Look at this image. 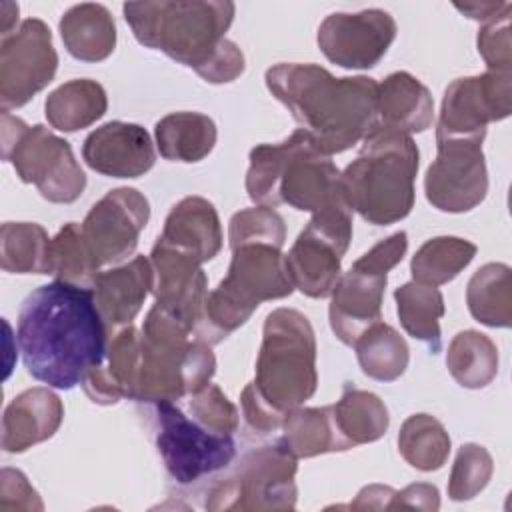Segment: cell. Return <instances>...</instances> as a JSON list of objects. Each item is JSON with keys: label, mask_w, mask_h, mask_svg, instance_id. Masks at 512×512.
Returning <instances> with one entry per match:
<instances>
[{"label": "cell", "mask_w": 512, "mask_h": 512, "mask_svg": "<svg viewBox=\"0 0 512 512\" xmlns=\"http://www.w3.org/2000/svg\"><path fill=\"white\" fill-rule=\"evenodd\" d=\"M376 118L378 124L408 136L424 132L434 120L432 94L410 72H392L378 84Z\"/></svg>", "instance_id": "cb8c5ba5"}, {"label": "cell", "mask_w": 512, "mask_h": 512, "mask_svg": "<svg viewBox=\"0 0 512 512\" xmlns=\"http://www.w3.org/2000/svg\"><path fill=\"white\" fill-rule=\"evenodd\" d=\"M226 276L206 294L194 338L214 346L238 330L268 300L294 292L282 248L272 242H242L230 248Z\"/></svg>", "instance_id": "ba28073f"}, {"label": "cell", "mask_w": 512, "mask_h": 512, "mask_svg": "<svg viewBox=\"0 0 512 512\" xmlns=\"http://www.w3.org/2000/svg\"><path fill=\"white\" fill-rule=\"evenodd\" d=\"M188 408H190V416L210 432L234 434L238 430V422H240L238 408L212 382L190 396Z\"/></svg>", "instance_id": "ab89813d"}, {"label": "cell", "mask_w": 512, "mask_h": 512, "mask_svg": "<svg viewBox=\"0 0 512 512\" xmlns=\"http://www.w3.org/2000/svg\"><path fill=\"white\" fill-rule=\"evenodd\" d=\"M508 2H470V4H454V8L458 12H462L464 16L478 20V22H488L490 18H494L498 12H502V8Z\"/></svg>", "instance_id": "bcb514c9"}, {"label": "cell", "mask_w": 512, "mask_h": 512, "mask_svg": "<svg viewBox=\"0 0 512 512\" xmlns=\"http://www.w3.org/2000/svg\"><path fill=\"white\" fill-rule=\"evenodd\" d=\"M388 276L350 266L340 274L328 306L330 328L334 336L352 346L358 336L382 320V298Z\"/></svg>", "instance_id": "ffe728a7"}, {"label": "cell", "mask_w": 512, "mask_h": 512, "mask_svg": "<svg viewBox=\"0 0 512 512\" xmlns=\"http://www.w3.org/2000/svg\"><path fill=\"white\" fill-rule=\"evenodd\" d=\"M408 250V236L404 230H398L394 234H390L388 238L380 240L378 244H374L368 252H364L354 266L362 268V270H370V272H378V274H386L402 262L404 254Z\"/></svg>", "instance_id": "7bdbcfd3"}, {"label": "cell", "mask_w": 512, "mask_h": 512, "mask_svg": "<svg viewBox=\"0 0 512 512\" xmlns=\"http://www.w3.org/2000/svg\"><path fill=\"white\" fill-rule=\"evenodd\" d=\"M0 510H44L36 488L28 482L24 472L16 468H2L0 472Z\"/></svg>", "instance_id": "b9f144b4"}, {"label": "cell", "mask_w": 512, "mask_h": 512, "mask_svg": "<svg viewBox=\"0 0 512 512\" xmlns=\"http://www.w3.org/2000/svg\"><path fill=\"white\" fill-rule=\"evenodd\" d=\"M362 372L378 382L398 380L410 360L406 340L386 322H376L366 328L352 344Z\"/></svg>", "instance_id": "d6a6232c"}, {"label": "cell", "mask_w": 512, "mask_h": 512, "mask_svg": "<svg viewBox=\"0 0 512 512\" xmlns=\"http://www.w3.org/2000/svg\"><path fill=\"white\" fill-rule=\"evenodd\" d=\"M254 370V380L240 394L242 414L252 430L276 432L318 386L316 338L302 312L276 308L266 316Z\"/></svg>", "instance_id": "277c9868"}, {"label": "cell", "mask_w": 512, "mask_h": 512, "mask_svg": "<svg viewBox=\"0 0 512 512\" xmlns=\"http://www.w3.org/2000/svg\"><path fill=\"white\" fill-rule=\"evenodd\" d=\"M352 240V210L338 208L312 214L288 254L286 272L292 286L310 298H328L340 278L342 256Z\"/></svg>", "instance_id": "7c38bea8"}, {"label": "cell", "mask_w": 512, "mask_h": 512, "mask_svg": "<svg viewBox=\"0 0 512 512\" xmlns=\"http://www.w3.org/2000/svg\"><path fill=\"white\" fill-rule=\"evenodd\" d=\"M216 372V358L210 344L156 304L148 310L140 328V356L132 388L136 402H178L190 398Z\"/></svg>", "instance_id": "52a82bcc"}, {"label": "cell", "mask_w": 512, "mask_h": 512, "mask_svg": "<svg viewBox=\"0 0 512 512\" xmlns=\"http://www.w3.org/2000/svg\"><path fill=\"white\" fill-rule=\"evenodd\" d=\"M2 158L24 184H34L40 196L54 204L76 202L86 188V174L72 146L44 124L28 126L2 110Z\"/></svg>", "instance_id": "9c48e42d"}, {"label": "cell", "mask_w": 512, "mask_h": 512, "mask_svg": "<svg viewBox=\"0 0 512 512\" xmlns=\"http://www.w3.org/2000/svg\"><path fill=\"white\" fill-rule=\"evenodd\" d=\"M398 452L420 472L440 470L450 454V434L438 418L412 414L400 426Z\"/></svg>", "instance_id": "d590c367"}, {"label": "cell", "mask_w": 512, "mask_h": 512, "mask_svg": "<svg viewBox=\"0 0 512 512\" xmlns=\"http://www.w3.org/2000/svg\"><path fill=\"white\" fill-rule=\"evenodd\" d=\"M58 70L52 32L40 18H26L0 40V106L12 110L28 104Z\"/></svg>", "instance_id": "5bb4252c"}, {"label": "cell", "mask_w": 512, "mask_h": 512, "mask_svg": "<svg viewBox=\"0 0 512 512\" xmlns=\"http://www.w3.org/2000/svg\"><path fill=\"white\" fill-rule=\"evenodd\" d=\"M158 242L204 264L222 248V228L214 204L202 196H186L172 206Z\"/></svg>", "instance_id": "603a6c76"}, {"label": "cell", "mask_w": 512, "mask_h": 512, "mask_svg": "<svg viewBox=\"0 0 512 512\" xmlns=\"http://www.w3.org/2000/svg\"><path fill=\"white\" fill-rule=\"evenodd\" d=\"M466 304L474 320L490 328H508L512 324V274L502 262L480 266L468 286Z\"/></svg>", "instance_id": "f546056e"}, {"label": "cell", "mask_w": 512, "mask_h": 512, "mask_svg": "<svg viewBox=\"0 0 512 512\" xmlns=\"http://www.w3.org/2000/svg\"><path fill=\"white\" fill-rule=\"evenodd\" d=\"M150 262L154 268V304L194 336L208 294V278L202 264L158 240L152 246Z\"/></svg>", "instance_id": "ac0fdd59"}, {"label": "cell", "mask_w": 512, "mask_h": 512, "mask_svg": "<svg viewBox=\"0 0 512 512\" xmlns=\"http://www.w3.org/2000/svg\"><path fill=\"white\" fill-rule=\"evenodd\" d=\"M438 510L440 508V494L434 484L418 482L410 484L400 492H394L390 502V510Z\"/></svg>", "instance_id": "ee69618b"}, {"label": "cell", "mask_w": 512, "mask_h": 512, "mask_svg": "<svg viewBox=\"0 0 512 512\" xmlns=\"http://www.w3.org/2000/svg\"><path fill=\"white\" fill-rule=\"evenodd\" d=\"M156 148L170 162H200L216 144L218 130L202 112H170L154 126Z\"/></svg>", "instance_id": "484cf974"}, {"label": "cell", "mask_w": 512, "mask_h": 512, "mask_svg": "<svg viewBox=\"0 0 512 512\" xmlns=\"http://www.w3.org/2000/svg\"><path fill=\"white\" fill-rule=\"evenodd\" d=\"M510 14L512 4L508 2L502 12L484 22L476 36L478 54L484 58L488 70L512 72V40H510Z\"/></svg>", "instance_id": "60d3db41"}, {"label": "cell", "mask_w": 512, "mask_h": 512, "mask_svg": "<svg viewBox=\"0 0 512 512\" xmlns=\"http://www.w3.org/2000/svg\"><path fill=\"white\" fill-rule=\"evenodd\" d=\"M96 308L108 334L130 326L144 300L154 290V268L150 256H134L130 262L102 270L94 284Z\"/></svg>", "instance_id": "44dd1931"}, {"label": "cell", "mask_w": 512, "mask_h": 512, "mask_svg": "<svg viewBox=\"0 0 512 512\" xmlns=\"http://www.w3.org/2000/svg\"><path fill=\"white\" fill-rule=\"evenodd\" d=\"M286 224L284 218L268 206H252L236 212L228 222L230 248L242 242H272L284 246Z\"/></svg>", "instance_id": "f35d334b"}, {"label": "cell", "mask_w": 512, "mask_h": 512, "mask_svg": "<svg viewBox=\"0 0 512 512\" xmlns=\"http://www.w3.org/2000/svg\"><path fill=\"white\" fill-rule=\"evenodd\" d=\"M264 82L326 156L352 148L378 122L374 78H336L318 64L280 62L266 70Z\"/></svg>", "instance_id": "3957f363"}, {"label": "cell", "mask_w": 512, "mask_h": 512, "mask_svg": "<svg viewBox=\"0 0 512 512\" xmlns=\"http://www.w3.org/2000/svg\"><path fill=\"white\" fill-rule=\"evenodd\" d=\"M418 166L420 152L412 136L376 122L362 138L358 156L340 172L348 208L374 226L406 218L414 206Z\"/></svg>", "instance_id": "8992f818"}, {"label": "cell", "mask_w": 512, "mask_h": 512, "mask_svg": "<svg viewBox=\"0 0 512 512\" xmlns=\"http://www.w3.org/2000/svg\"><path fill=\"white\" fill-rule=\"evenodd\" d=\"M64 420V404L50 388L34 386L10 400L2 416V448L20 454L52 438Z\"/></svg>", "instance_id": "7402d4cb"}, {"label": "cell", "mask_w": 512, "mask_h": 512, "mask_svg": "<svg viewBox=\"0 0 512 512\" xmlns=\"http://www.w3.org/2000/svg\"><path fill=\"white\" fill-rule=\"evenodd\" d=\"M494 472V460L490 452L474 442H466L458 448L450 478H448V496L454 502L472 500L478 496L490 482Z\"/></svg>", "instance_id": "74e56055"}, {"label": "cell", "mask_w": 512, "mask_h": 512, "mask_svg": "<svg viewBox=\"0 0 512 512\" xmlns=\"http://www.w3.org/2000/svg\"><path fill=\"white\" fill-rule=\"evenodd\" d=\"M16 338L32 378L72 390L88 370L104 364L110 334L92 288L54 280L22 302Z\"/></svg>", "instance_id": "6da1fadb"}, {"label": "cell", "mask_w": 512, "mask_h": 512, "mask_svg": "<svg viewBox=\"0 0 512 512\" xmlns=\"http://www.w3.org/2000/svg\"><path fill=\"white\" fill-rule=\"evenodd\" d=\"M334 424L350 448L380 440L390 424L384 400L368 390L344 384L342 396L332 404Z\"/></svg>", "instance_id": "83f0119b"}, {"label": "cell", "mask_w": 512, "mask_h": 512, "mask_svg": "<svg viewBox=\"0 0 512 512\" xmlns=\"http://www.w3.org/2000/svg\"><path fill=\"white\" fill-rule=\"evenodd\" d=\"M248 160L246 192L258 206L288 204L312 214L348 208L340 170L302 128L278 144L254 146Z\"/></svg>", "instance_id": "5b68a950"}, {"label": "cell", "mask_w": 512, "mask_h": 512, "mask_svg": "<svg viewBox=\"0 0 512 512\" xmlns=\"http://www.w3.org/2000/svg\"><path fill=\"white\" fill-rule=\"evenodd\" d=\"M298 458L278 440L246 452L236 468L206 492L208 510H292Z\"/></svg>", "instance_id": "30bf717a"}, {"label": "cell", "mask_w": 512, "mask_h": 512, "mask_svg": "<svg viewBox=\"0 0 512 512\" xmlns=\"http://www.w3.org/2000/svg\"><path fill=\"white\" fill-rule=\"evenodd\" d=\"M106 108L108 98L104 86L90 78H74L60 84L44 102L48 124L60 132H76L92 126L106 114Z\"/></svg>", "instance_id": "4316f807"}, {"label": "cell", "mask_w": 512, "mask_h": 512, "mask_svg": "<svg viewBox=\"0 0 512 512\" xmlns=\"http://www.w3.org/2000/svg\"><path fill=\"white\" fill-rule=\"evenodd\" d=\"M82 158L98 174L110 178H138L154 166L156 152L146 128L112 120L86 136Z\"/></svg>", "instance_id": "d6986e66"}, {"label": "cell", "mask_w": 512, "mask_h": 512, "mask_svg": "<svg viewBox=\"0 0 512 512\" xmlns=\"http://www.w3.org/2000/svg\"><path fill=\"white\" fill-rule=\"evenodd\" d=\"M476 244L458 236H436L426 240L410 260L416 282L440 286L454 280L476 256Z\"/></svg>", "instance_id": "e575fe53"}, {"label": "cell", "mask_w": 512, "mask_h": 512, "mask_svg": "<svg viewBox=\"0 0 512 512\" xmlns=\"http://www.w3.org/2000/svg\"><path fill=\"white\" fill-rule=\"evenodd\" d=\"M482 136L436 138V160L424 176L426 200L440 212L462 214L488 194Z\"/></svg>", "instance_id": "4fadbf2b"}, {"label": "cell", "mask_w": 512, "mask_h": 512, "mask_svg": "<svg viewBox=\"0 0 512 512\" xmlns=\"http://www.w3.org/2000/svg\"><path fill=\"white\" fill-rule=\"evenodd\" d=\"M134 38L192 68L210 84L234 82L246 68L242 50L226 38L236 6L228 0L126 2Z\"/></svg>", "instance_id": "7a4b0ae2"}, {"label": "cell", "mask_w": 512, "mask_h": 512, "mask_svg": "<svg viewBox=\"0 0 512 512\" xmlns=\"http://www.w3.org/2000/svg\"><path fill=\"white\" fill-rule=\"evenodd\" d=\"M100 268L82 236L80 224H64L52 238V274L56 280L92 288L96 276L102 272Z\"/></svg>", "instance_id": "8d00e7d4"}, {"label": "cell", "mask_w": 512, "mask_h": 512, "mask_svg": "<svg viewBox=\"0 0 512 512\" xmlns=\"http://www.w3.org/2000/svg\"><path fill=\"white\" fill-rule=\"evenodd\" d=\"M446 366L462 388H484L498 374V348L486 334L462 330L448 344Z\"/></svg>", "instance_id": "836d02e7"}, {"label": "cell", "mask_w": 512, "mask_h": 512, "mask_svg": "<svg viewBox=\"0 0 512 512\" xmlns=\"http://www.w3.org/2000/svg\"><path fill=\"white\" fill-rule=\"evenodd\" d=\"M18 4L14 2H2L0 4V36H8L16 30V22H18Z\"/></svg>", "instance_id": "7dc6e473"}, {"label": "cell", "mask_w": 512, "mask_h": 512, "mask_svg": "<svg viewBox=\"0 0 512 512\" xmlns=\"http://www.w3.org/2000/svg\"><path fill=\"white\" fill-rule=\"evenodd\" d=\"M150 220V202L136 188H114L106 192L80 224L82 236L100 266L118 264L128 258L140 232Z\"/></svg>", "instance_id": "e0dca14e"}, {"label": "cell", "mask_w": 512, "mask_h": 512, "mask_svg": "<svg viewBox=\"0 0 512 512\" xmlns=\"http://www.w3.org/2000/svg\"><path fill=\"white\" fill-rule=\"evenodd\" d=\"M394 488L384 484H368L358 494L356 500L348 504L350 510H390L394 498Z\"/></svg>", "instance_id": "f6af8a7d"}, {"label": "cell", "mask_w": 512, "mask_h": 512, "mask_svg": "<svg viewBox=\"0 0 512 512\" xmlns=\"http://www.w3.org/2000/svg\"><path fill=\"white\" fill-rule=\"evenodd\" d=\"M280 442L296 458H314L330 452H346L350 446L340 436L332 406L322 408H304L298 406L290 410L282 422Z\"/></svg>", "instance_id": "f1b7e54d"}, {"label": "cell", "mask_w": 512, "mask_h": 512, "mask_svg": "<svg viewBox=\"0 0 512 512\" xmlns=\"http://www.w3.org/2000/svg\"><path fill=\"white\" fill-rule=\"evenodd\" d=\"M512 112V72L486 70L456 78L442 96L436 138L486 136V126Z\"/></svg>", "instance_id": "9a60e30c"}, {"label": "cell", "mask_w": 512, "mask_h": 512, "mask_svg": "<svg viewBox=\"0 0 512 512\" xmlns=\"http://www.w3.org/2000/svg\"><path fill=\"white\" fill-rule=\"evenodd\" d=\"M396 20L380 8L328 14L316 34L320 52L346 70L374 68L396 38Z\"/></svg>", "instance_id": "2e32d148"}, {"label": "cell", "mask_w": 512, "mask_h": 512, "mask_svg": "<svg viewBox=\"0 0 512 512\" xmlns=\"http://www.w3.org/2000/svg\"><path fill=\"white\" fill-rule=\"evenodd\" d=\"M0 266L10 274H52V238L36 222H4Z\"/></svg>", "instance_id": "1f68e13d"}, {"label": "cell", "mask_w": 512, "mask_h": 512, "mask_svg": "<svg viewBox=\"0 0 512 512\" xmlns=\"http://www.w3.org/2000/svg\"><path fill=\"white\" fill-rule=\"evenodd\" d=\"M58 30L68 54L82 62L106 60L116 48V22L110 10L96 2L68 8Z\"/></svg>", "instance_id": "d4e9b609"}, {"label": "cell", "mask_w": 512, "mask_h": 512, "mask_svg": "<svg viewBox=\"0 0 512 512\" xmlns=\"http://www.w3.org/2000/svg\"><path fill=\"white\" fill-rule=\"evenodd\" d=\"M154 444L168 476L182 486L230 466L236 456L232 434H216L174 402H156Z\"/></svg>", "instance_id": "8fae6325"}, {"label": "cell", "mask_w": 512, "mask_h": 512, "mask_svg": "<svg viewBox=\"0 0 512 512\" xmlns=\"http://www.w3.org/2000/svg\"><path fill=\"white\" fill-rule=\"evenodd\" d=\"M396 312L408 336L426 342L432 354L442 348L440 318L446 312L444 296L436 286L422 282H406L394 290Z\"/></svg>", "instance_id": "4dcf8cb0"}]
</instances>
